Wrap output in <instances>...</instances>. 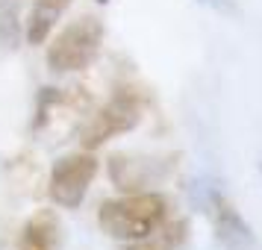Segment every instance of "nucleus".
I'll return each mask as SVG.
<instances>
[{
    "label": "nucleus",
    "mask_w": 262,
    "mask_h": 250,
    "mask_svg": "<svg viewBox=\"0 0 262 250\" xmlns=\"http://www.w3.org/2000/svg\"><path fill=\"white\" fill-rule=\"evenodd\" d=\"M62 224L53 209H38L18 236V250H59Z\"/></svg>",
    "instance_id": "6"
},
{
    "label": "nucleus",
    "mask_w": 262,
    "mask_h": 250,
    "mask_svg": "<svg viewBox=\"0 0 262 250\" xmlns=\"http://www.w3.org/2000/svg\"><path fill=\"white\" fill-rule=\"evenodd\" d=\"M71 6V0H36L33 3V9L27 15L24 21V41L27 44H45L48 36L53 33V27L59 21L65 9Z\"/></svg>",
    "instance_id": "7"
},
{
    "label": "nucleus",
    "mask_w": 262,
    "mask_h": 250,
    "mask_svg": "<svg viewBox=\"0 0 262 250\" xmlns=\"http://www.w3.org/2000/svg\"><path fill=\"white\" fill-rule=\"evenodd\" d=\"M139 121H142V97L136 95L133 88H118V92L112 95V100L103 103V106L83 124V130H80V144H83V150H97V147H103L109 139L136 130Z\"/></svg>",
    "instance_id": "3"
},
{
    "label": "nucleus",
    "mask_w": 262,
    "mask_h": 250,
    "mask_svg": "<svg viewBox=\"0 0 262 250\" xmlns=\"http://www.w3.org/2000/svg\"><path fill=\"white\" fill-rule=\"evenodd\" d=\"M212 221H215V236L227 250H248L253 244L250 226L245 224V218L238 215L236 206L221 194H212Z\"/></svg>",
    "instance_id": "5"
},
{
    "label": "nucleus",
    "mask_w": 262,
    "mask_h": 250,
    "mask_svg": "<svg viewBox=\"0 0 262 250\" xmlns=\"http://www.w3.org/2000/svg\"><path fill=\"white\" fill-rule=\"evenodd\" d=\"M198 3H203V6H212V9H224V6H227L224 0H198Z\"/></svg>",
    "instance_id": "10"
},
{
    "label": "nucleus",
    "mask_w": 262,
    "mask_h": 250,
    "mask_svg": "<svg viewBox=\"0 0 262 250\" xmlns=\"http://www.w3.org/2000/svg\"><path fill=\"white\" fill-rule=\"evenodd\" d=\"M97 3H109V0H97Z\"/></svg>",
    "instance_id": "11"
},
{
    "label": "nucleus",
    "mask_w": 262,
    "mask_h": 250,
    "mask_svg": "<svg viewBox=\"0 0 262 250\" xmlns=\"http://www.w3.org/2000/svg\"><path fill=\"white\" fill-rule=\"evenodd\" d=\"M106 38V27L97 15H80L68 27H62L56 36L50 38L45 62L53 74H77L85 71L92 62L100 56Z\"/></svg>",
    "instance_id": "2"
},
{
    "label": "nucleus",
    "mask_w": 262,
    "mask_h": 250,
    "mask_svg": "<svg viewBox=\"0 0 262 250\" xmlns=\"http://www.w3.org/2000/svg\"><path fill=\"white\" fill-rule=\"evenodd\" d=\"M171 218V203L156 191H127L124 197L100 203L97 224L115 241H139Z\"/></svg>",
    "instance_id": "1"
},
{
    "label": "nucleus",
    "mask_w": 262,
    "mask_h": 250,
    "mask_svg": "<svg viewBox=\"0 0 262 250\" xmlns=\"http://www.w3.org/2000/svg\"><path fill=\"white\" fill-rule=\"evenodd\" d=\"M97 162L95 150H80V153H68L56 159L50 168L48 179V197L56 203L59 209H77L89 194V186L97 177Z\"/></svg>",
    "instance_id": "4"
},
{
    "label": "nucleus",
    "mask_w": 262,
    "mask_h": 250,
    "mask_svg": "<svg viewBox=\"0 0 262 250\" xmlns=\"http://www.w3.org/2000/svg\"><path fill=\"white\" fill-rule=\"evenodd\" d=\"M21 41H24V24L18 0H0V44L6 50H18Z\"/></svg>",
    "instance_id": "9"
},
{
    "label": "nucleus",
    "mask_w": 262,
    "mask_h": 250,
    "mask_svg": "<svg viewBox=\"0 0 262 250\" xmlns=\"http://www.w3.org/2000/svg\"><path fill=\"white\" fill-rule=\"evenodd\" d=\"M186 233H189V224L180 218V221H171L168 218L162 226H156L150 236L139 238V241H124L121 250H177L183 241H186Z\"/></svg>",
    "instance_id": "8"
},
{
    "label": "nucleus",
    "mask_w": 262,
    "mask_h": 250,
    "mask_svg": "<svg viewBox=\"0 0 262 250\" xmlns=\"http://www.w3.org/2000/svg\"><path fill=\"white\" fill-rule=\"evenodd\" d=\"M259 171H262V165H259Z\"/></svg>",
    "instance_id": "12"
}]
</instances>
